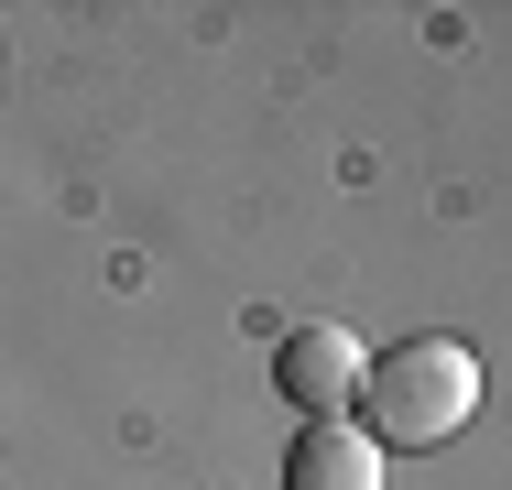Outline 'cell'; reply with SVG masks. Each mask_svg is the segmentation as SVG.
Returning a JSON list of instances; mask_svg holds the SVG:
<instances>
[{
    "instance_id": "6da1fadb",
    "label": "cell",
    "mask_w": 512,
    "mask_h": 490,
    "mask_svg": "<svg viewBox=\"0 0 512 490\" xmlns=\"http://www.w3.org/2000/svg\"><path fill=\"white\" fill-rule=\"evenodd\" d=\"M360 436L371 447H447L480 414V360L458 338H404L382 360H360Z\"/></svg>"
},
{
    "instance_id": "7a4b0ae2",
    "label": "cell",
    "mask_w": 512,
    "mask_h": 490,
    "mask_svg": "<svg viewBox=\"0 0 512 490\" xmlns=\"http://www.w3.org/2000/svg\"><path fill=\"white\" fill-rule=\"evenodd\" d=\"M273 382L306 403V425H338L349 392H360V338H349V327H295V338L273 349Z\"/></svg>"
},
{
    "instance_id": "3957f363",
    "label": "cell",
    "mask_w": 512,
    "mask_h": 490,
    "mask_svg": "<svg viewBox=\"0 0 512 490\" xmlns=\"http://www.w3.org/2000/svg\"><path fill=\"white\" fill-rule=\"evenodd\" d=\"M284 490H382V447L338 414V425H306L284 447Z\"/></svg>"
}]
</instances>
